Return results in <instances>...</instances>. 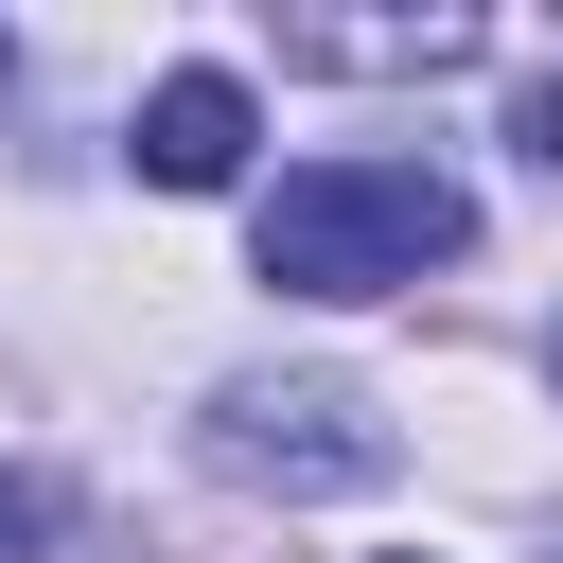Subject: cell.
<instances>
[{"label": "cell", "mask_w": 563, "mask_h": 563, "mask_svg": "<svg viewBox=\"0 0 563 563\" xmlns=\"http://www.w3.org/2000/svg\"><path fill=\"white\" fill-rule=\"evenodd\" d=\"M282 53H317V70H457L475 18H299Z\"/></svg>", "instance_id": "obj_4"}, {"label": "cell", "mask_w": 563, "mask_h": 563, "mask_svg": "<svg viewBox=\"0 0 563 563\" xmlns=\"http://www.w3.org/2000/svg\"><path fill=\"white\" fill-rule=\"evenodd\" d=\"M545 387H563V334H545Z\"/></svg>", "instance_id": "obj_7"}, {"label": "cell", "mask_w": 563, "mask_h": 563, "mask_svg": "<svg viewBox=\"0 0 563 563\" xmlns=\"http://www.w3.org/2000/svg\"><path fill=\"white\" fill-rule=\"evenodd\" d=\"M0 88H18V53H0Z\"/></svg>", "instance_id": "obj_8"}, {"label": "cell", "mask_w": 563, "mask_h": 563, "mask_svg": "<svg viewBox=\"0 0 563 563\" xmlns=\"http://www.w3.org/2000/svg\"><path fill=\"white\" fill-rule=\"evenodd\" d=\"M211 457H229L246 493H369V475H387V440H369L352 387H229V405H211Z\"/></svg>", "instance_id": "obj_2"}, {"label": "cell", "mask_w": 563, "mask_h": 563, "mask_svg": "<svg viewBox=\"0 0 563 563\" xmlns=\"http://www.w3.org/2000/svg\"><path fill=\"white\" fill-rule=\"evenodd\" d=\"M141 176L158 194H229L246 176V88L229 70H158L141 88Z\"/></svg>", "instance_id": "obj_3"}, {"label": "cell", "mask_w": 563, "mask_h": 563, "mask_svg": "<svg viewBox=\"0 0 563 563\" xmlns=\"http://www.w3.org/2000/svg\"><path fill=\"white\" fill-rule=\"evenodd\" d=\"M510 141H528V158L563 176V88H528V106H510Z\"/></svg>", "instance_id": "obj_5"}, {"label": "cell", "mask_w": 563, "mask_h": 563, "mask_svg": "<svg viewBox=\"0 0 563 563\" xmlns=\"http://www.w3.org/2000/svg\"><path fill=\"white\" fill-rule=\"evenodd\" d=\"M0 563H18V510H0Z\"/></svg>", "instance_id": "obj_6"}, {"label": "cell", "mask_w": 563, "mask_h": 563, "mask_svg": "<svg viewBox=\"0 0 563 563\" xmlns=\"http://www.w3.org/2000/svg\"><path fill=\"white\" fill-rule=\"evenodd\" d=\"M475 246V194L440 176V158H299L264 211H246V264L282 282V299H387V282H422V264H457Z\"/></svg>", "instance_id": "obj_1"}]
</instances>
